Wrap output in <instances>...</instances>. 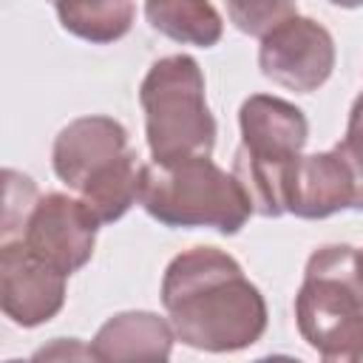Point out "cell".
I'll use <instances>...</instances> for the list:
<instances>
[{
    "mask_svg": "<svg viewBox=\"0 0 363 363\" xmlns=\"http://www.w3.org/2000/svg\"><path fill=\"white\" fill-rule=\"evenodd\" d=\"M176 332L167 318L147 309L111 315L91 340L94 360H167Z\"/></svg>",
    "mask_w": 363,
    "mask_h": 363,
    "instance_id": "cell-11",
    "label": "cell"
},
{
    "mask_svg": "<svg viewBox=\"0 0 363 363\" xmlns=\"http://www.w3.org/2000/svg\"><path fill=\"white\" fill-rule=\"evenodd\" d=\"M329 3L337 9H360L363 6V0H329Z\"/></svg>",
    "mask_w": 363,
    "mask_h": 363,
    "instance_id": "cell-20",
    "label": "cell"
},
{
    "mask_svg": "<svg viewBox=\"0 0 363 363\" xmlns=\"http://www.w3.org/2000/svg\"><path fill=\"white\" fill-rule=\"evenodd\" d=\"M96 230L99 218L79 196L45 193L34 204L20 238L34 255L71 278L94 258Z\"/></svg>",
    "mask_w": 363,
    "mask_h": 363,
    "instance_id": "cell-6",
    "label": "cell"
},
{
    "mask_svg": "<svg viewBox=\"0 0 363 363\" xmlns=\"http://www.w3.org/2000/svg\"><path fill=\"white\" fill-rule=\"evenodd\" d=\"M295 323L326 363H363V255L352 244H323L303 267Z\"/></svg>",
    "mask_w": 363,
    "mask_h": 363,
    "instance_id": "cell-2",
    "label": "cell"
},
{
    "mask_svg": "<svg viewBox=\"0 0 363 363\" xmlns=\"http://www.w3.org/2000/svg\"><path fill=\"white\" fill-rule=\"evenodd\" d=\"M354 207V184L343 156L332 150L301 153L286 182V213L315 221Z\"/></svg>",
    "mask_w": 363,
    "mask_h": 363,
    "instance_id": "cell-10",
    "label": "cell"
},
{
    "mask_svg": "<svg viewBox=\"0 0 363 363\" xmlns=\"http://www.w3.org/2000/svg\"><path fill=\"white\" fill-rule=\"evenodd\" d=\"M139 204L164 227H207L221 235L241 233L252 216V204L238 179L210 156L145 164Z\"/></svg>",
    "mask_w": 363,
    "mask_h": 363,
    "instance_id": "cell-3",
    "label": "cell"
},
{
    "mask_svg": "<svg viewBox=\"0 0 363 363\" xmlns=\"http://www.w3.org/2000/svg\"><path fill=\"white\" fill-rule=\"evenodd\" d=\"M40 201V190L31 176L6 167L3 170V221H0V241L20 238L26 221Z\"/></svg>",
    "mask_w": 363,
    "mask_h": 363,
    "instance_id": "cell-16",
    "label": "cell"
},
{
    "mask_svg": "<svg viewBox=\"0 0 363 363\" xmlns=\"http://www.w3.org/2000/svg\"><path fill=\"white\" fill-rule=\"evenodd\" d=\"M346 133H363V91L352 102V111H349V119H346Z\"/></svg>",
    "mask_w": 363,
    "mask_h": 363,
    "instance_id": "cell-19",
    "label": "cell"
},
{
    "mask_svg": "<svg viewBox=\"0 0 363 363\" xmlns=\"http://www.w3.org/2000/svg\"><path fill=\"white\" fill-rule=\"evenodd\" d=\"M51 3H54V0H51Z\"/></svg>",
    "mask_w": 363,
    "mask_h": 363,
    "instance_id": "cell-22",
    "label": "cell"
},
{
    "mask_svg": "<svg viewBox=\"0 0 363 363\" xmlns=\"http://www.w3.org/2000/svg\"><path fill=\"white\" fill-rule=\"evenodd\" d=\"M159 295L176 337L199 352L227 354L250 349L269 323L261 289L218 247L179 252L162 275Z\"/></svg>",
    "mask_w": 363,
    "mask_h": 363,
    "instance_id": "cell-1",
    "label": "cell"
},
{
    "mask_svg": "<svg viewBox=\"0 0 363 363\" xmlns=\"http://www.w3.org/2000/svg\"><path fill=\"white\" fill-rule=\"evenodd\" d=\"M238 150L258 162L289 164L295 162L309 142L306 113L281 96L252 94L238 108Z\"/></svg>",
    "mask_w": 363,
    "mask_h": 363,
    "instance_id": "cell-9",
    "label": "cell"
},
{
    "mask_svg": "<svg viewBox=\"0 0 363 363\" xmlns=\"http://www.w3.org/2000/svg\"><path fill=\"white\" fill-rule=\"evenodd\" d=\"M128 150H130L128 130L119 119L105 113H88L71 119L54 136L51 167L65 187L79 193L85 182H91L96 173L111 167Z\"/></svg>",
    "mask_w": 363,
    "mask_h": 363,
    "instance_id": "cell-8",
    "label": "cell"
},
{
    "mask_svg": "<svg viewBox=\"0 0 363 363\" xmlns=\"http://www.w3.org/2000/svg\"><path fill=\"white\" fill-rule=\"evenodd\" d=\"M230 23L250 37H267L284 20L298 14L295 0H224Z\"/></svg>",
    "mask_w": 363,
    "mask_h": 363,
    "instance_id": "cell-15",
    "label": "cell"
},
{
    "mask_svg": "<svg viewBox=\"0 0 363 363\" xmlns=\"http://www.w3.org/2000/svg\"><path fill=\"white\" fill-rule=\"evenodd\" d=\"M335 37L326 26L303 14L284 20L278 28L261 37L258 45L261 74L295 94H312L326 85L335 71Z\"/></svg>",
    "mask_w": 363,
    "mask_h": 363,
    "instance_id": "cell-5",
    "label": "cell"
},
{
    "mask_svg": "<svg viewBox=\"0 0 363 363\" xmlns=\"http://www.w3.org/2000/svg\"><path fill=\"white\" fill-rule=\"evenodd\" d=\"M54 11L68 34L94 45L122 40L136 20L133 0H54Z\"/></svg>",
    "mask_w": 363,
    "mask_h": 363,
    "instance_id": "cell-13",
    "label": "cell"
},
{
    "mask_svg": "<svg viewBox=\"0 0 363 363\" xmlns=\"http://www.w3.org/2000/svg\"><path fill=\"white\" fill-rule=\"evenodd\" d=\"M74 354H77V357H94V354H91V346H88V349H82V346H79V340H74V337H71V343H68V346H65V337H57V343H54V346L40 349L34 357L40 360V357H74Z\"/></svg>",
    "mask_w": 363,
    "mask_h": 363,
    "instance_id": "cell-18",
    "label": "cell"
},
{
    "mask_svg": "<svg viewBox=\"0 0 363 363\" xmlns=\"http://www.w3.org/2000/svg\"><path fill=\"white\" fill-rule=\"evenodd\" d=\"M68 275L34 255L23 238L0 241V306L3 315L34 329L57 318L65 306Z\"/></svg>",
    "mask_w": 363,
    "mask_h": 363,
    "instance_id": "cell-7",
    "label": "cell"
},
{
    "mask_svg": "<svg viewBox=\"0 0 363 363\" xmlns=\"http://www.w3.org/2000/svg\"><path fill=\"white\" fill-rule=\"evenodd\" d=\"M145 20L162 37L196 48H213L224 34V20L210 0H145Z\"/></svg>",
    "mask_w": 363,
    "mask_h": 363,
    "instance_id": "cell-12",
    "label": "cell"
},
{
    "mask_svg": "<svg viewBox=\"0 0 363 363\" xmlns=\"http://www.w3.org/2000/svg\"><path fill=\"white\" fill-rule=\"evenodd\" d=\"M139 105L153 162L213 153L218 125L207 105L204 71L190 54L156 60L139 85Z\"/></svg>",
    "mask_w": 363,
    "mask_h": 363,
    "instance_id": "cell-4",
    "label": "cell"
},
{
    "mask_svg": "<svg viewBox=\"0 0 363 363\" xmlns=\"http://www.w3.org/2000/svg\"><path fill=\"white\" fill-rule=\"evenodd\" d=\"M335 150L343 156L349 173H352V184H354V207L357 213H363V133H343V139L335 145Z\"/></svg>",
    "mask_w": 363,
    "mask_h": 363,
    "instance_id": "cell-17",
    "label": "cell"
},
{
    "mask_svg": "<svg viewBox=\"0 0 363 363\" xmlns=\"http://www.w3.org/2000/svg\"><path fill=\"white\" fill-rule=\"evenodd\" d=\"M360 255H363V250H360Z\"/></svg>",
    "mask_w": 363,
    "mask_h": 363,
    "instance_id": "cell-21",
    "label": "cell"
},
{
    "mask_svg": "<svg viewBox=\"0 0 363 363\" xmlns=\"http://www.w3.org/2000/svg\"><path fill=\"white\" fill-rule=\"evenodd\" d=\"M142 170H145V164L139 162L136 150H128L111 167H105L102 173H96L91 182L82 184L79 199L91 207V213L99 218V224L119 221L139 201Z\"/></svg>",
    "mask_w": 363,
    "mask_h": 363,
    "instance_id": "cell-14",
    "label": "cell"
}]
</instances>
